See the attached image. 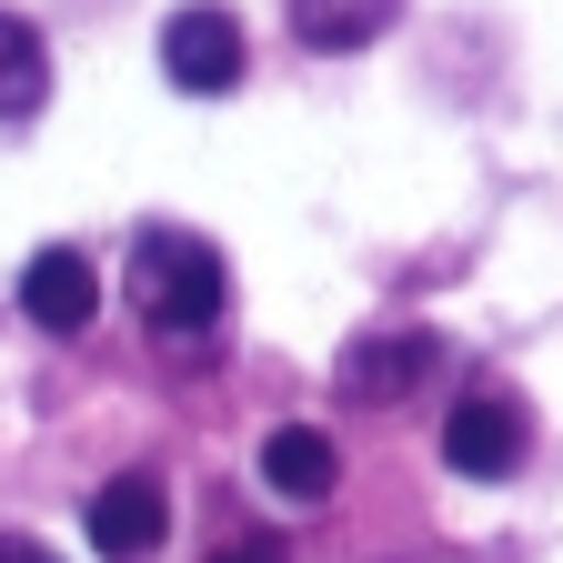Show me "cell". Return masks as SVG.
<instances>
[{"mask_svg": "<svg viewBox=\"0 0 563 563\" xmlns=\"http://www.w3.org/2000/svg\"><path fill=\"white\" fill-rule=\"evenodd\" d=\"M222 302H232V272H222V252H211L201 232L152 222V232L131 242V312L152 322V332H211Z\"/></svg>", "mask_w": 563, "mask_h": 563, "instance_id": "1", "label": "cell"}, {"mask_svg": "<svg viewBox=\"0 0 563 563\" xmlns=\"http://www.w3.org/2000/svg\"><path fill=\"white\" fill-rule=\"evenodd\" d=\"M162 533H172L162 473H111V483L91 493V543H101V563H152Z\"/></svg>", "mask_w": 563, "mask_h": 563, "instance_id": "4", "label": "cell"}, {"mask_svg": "<svg viewBox=\"0 0 563 563\" xmlns=\"http://www.w3.org/2000/svg\"><path fill=\"white\" fill-rule=\"evenodd\" d=\"M222 563H272V543H242V553H222Z\"/></svg>", "mask_w": 563, "mask_h": 563, "instance_id": "11", "label": "cell"}, {"mask_svg": "<svg viewBox=\"0 0 563 563\" xmlns=\"http://www.w3.org/2000/svg\"><path fill=\"white\" fill-rule=\"evenodd\" d=\"M433 363H443L433 332H373V342L342 352V393H352V402H393V393H412Z\"/></svg>", "mask_w": 563, "mask_h": 563, "instance_id": "6", "label": "cell"}, {"mask_svg": "<svg viewBox=\"0 0 563 563\" xmlns=\"http://www.w3.org/2000/svg\"><path fill=\"white\" fill-rule=\"evenodd\" d=\"M282 21H292L302 51H363L402 21V0H282Z\"/></svg>", "mask_w": 563, "mask_h": 563, "instance_id": "8", "label": "cell"}, {"mask_svg": "<svg viewBox=\"0 0 563 563\" xmlns=\"http://www.w3.org/2000/svg\"><path fill=\"white\" fill-rule=\"evenodd\" d=\"M0 563H60L51 543H31V533H0Z\"/></svg>", "mask_w": 563, "mask_h": 563, "instance_id": "10", "label": "cell"}, {"mask_svg": "<svg viewBox=\"0 0 563 563\" xmlns=\"http://www.w3.org/2000/svg\"><path fill=\"white\" fill-rule=\"evenodd\" d=\"M262 483L282 493V504H322V493L342 483V453L312 433V422H282V433H262Z\"/></svg>", "mask_w": 563, "mask_h": 563, "instance_id": "7", "label": "cell"}, {"mask_svg": "<svg viewBox=\"0 0 563 563\" xmlns=\"http://www.w3.org/2000/svg\"><path fill=\"white\" fill-rule=\"evenodd\" d=\"M523 402L514 393H493V383H473L453 412H443V463L463 473V483H504L514 463H523Z\"/></svg>", "mask_w": 563, "mask_h": 563, "instance_id": "2", "label": "cell"}, {"mask_svg": "<svg viewBox=\"0 0 563 563\" xmlns=\"http://www.w3.org/2000/svg\"><path fill=\"white\" fill-rule=\"evenodd\" d=\"M21 312H31L41 332H91V312H101V272L70 252V242L31 252V262H21Z\"/></svg>", "mask_w": 563, "mask_h": 563, "instance_id": "5", "label": "cell"}, {"mask_svg": "<svg viewBox=\"0 0 563 563\" xmlns=\"http://www.w3.org/2000/svg\"><path fill=\"white\" fill-rule=\"evenodd\" d=\"M41 101H51V51H41L31 21L0 11V121H31Z\"/></svg>", "mask_w": 563, "mask_h": 563, "instance_id": "9", "label": "cell"}, {"mask_svg": "<svg viewBox=\"0 0 563 563\" xmlns=\"http://www.w3.org/2000/svg\"><path fill=\"white\" fill-rule=\"evenodd\" d=\"M162 70H172L191 101L232 91V81H242V21L211 11V0H181V11L162 21Z\"/></svg>", "mask_w": 563, "mask_h": 563, "instance_id": "3", "label": "cell"}]
</instances>
